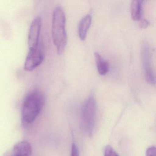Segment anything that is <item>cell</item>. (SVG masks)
I'll list each match as a JSON object with an SVG mask.
<instances>
[{"mask_svg":"<svg viewBox=\"0 0 156 156\" xmlns=\"http://www.w3.org/2000/svg\"><path fill=\"white\" fill-rule=\"evenodd\" d=\"M44 97L40 90L29 92L24 98L22 109V119L25 124H31L37 118L43 108Z\"/></svg>","mask_w":156,"mask_h":156,"instance_id":"1","label":"cell"},{"mask_svg":"<svg viewBox=\"0 0 156 156\" xmlns=\"http://www.w3.org/2000/svg\"><path fill=\"white\" fill-rule=\"evenodd\" d=\"M66 23V17L63 9L61 6H56L53 12L51 34L54 44L59 54L63 52L67 43Z\"/></svg>","mask_w":156,"mask_h":156,"instance_id":"2","label":"cell"},{"mask_svg":"<svg viewBox=\"0 0 156 156\" xmlns=\"http://www.w3.org/2000/svg\"><path fill=\"white\" fill-rule=\"evenodd\" d=\"M96 102L94 96H90L84 102L81 110V124L87 135L93 133L96 116Z\"/></svg>","mask_w":156,"mask_h":156,"instance_id":"3","label":"cell"},{"mask_svg":"<svg viewBox=\"0 0 156 156\" xmlns=\"http://www.w3.org/2000/svg\"><path fill=\"white\" fill-rule=\"evenodd\" d=\"M151 50L148 44L145 43L142 46L141 58L145 77L148 83L155 85V70L153 68Z\"/></svg>","mask_w":156,"mask_h":156,"instance_id":"4","label":"cell"},{"mask_svg":"<svg viewBox=\"0 0 156 156\" xmlns=\"http://www.w3.org/2000/svg\"><path fill=\"white\" fill-rule=\"evenodd\" d=\"M44 58V53L40 45L30 49L24 63V69L29 72L34 70L41 64Z\"/></svg>","mask_w":156,"mask_h":156,"instance_id":"5","label":"cell"},{"mask_svg":"<svg viewBox=\"0 0 156 156\" xmlns=\"http://www.w3.org/2000/svg\"><path fill=\"white\" fill-rule=\"evenodd\" d=\"M41 25V19L40 17H36L33 20L28 35L29 49L36 48L40 45L39 41Z\"/></svg>","mask_w":156,"mask_h":156,"instance_id":"6","label":"cell"},{"mask_svg":"<svg viewBox=\"0 0 156 156\" xmlns=\"http://www.w3.org/2000/svg\"><path fill=\"white\" fill-rule=\"evenodd\" d=\"M32 153V149L30 144L27 141H21L13 147L12 156H31Z\"/></svg>","mask_w":156,"mask_h":156,"instance_id":"7","label":"cell"},{"mask_svg":"<svg viewBox=\"0 0 156 156\" xmlns=\"http://www.w3.org/2000/svg\"><path fill=\"white\" fill-rule=\"evenodd\" d=\"M92 16L87 14L82 18L78 26V34L81 40H84L86 38L87 31L92 23Z\"/></svg>","mask_w":156,"mask_h":156,"instance_id":"8","label":"cell"},{"mask_svg":"<svg viewBox=\"0 0 156 156\" xmlns=\"http://www.w3.org/2000/svg\"><path fill=\"white\" fill-rule=\"evenodd\" d=\"M142 1L140 0H134L130 5L131 18L134 21L141 20L142 15Z\"/></svg>","mask_w":156,"mask_h":156,"instance_id":"9","label":"cell"},{"mask_svg":"<svg viewBox=\"0 0 156 156\" xmlns=\"http://www.w3.org/2000/svg\"><path fill=\"white\" fill-rule=\"evenodd\" d=\"M95 58L98 71L99 74L105 75L107 73L109 70V64L107 61L98 52L95 53Z\"/></svg>","mask_w":156,"mask_h":156,"instance_id":"10","label":"cell"},{"mask_svg":"<svg viewBox=\"0 0 156 156\" xmlns=\"http://www.w3.org/2000/svg\"><path fill=\"white\" fill-rule=\"evenodd\" d=\"M105 156H119L116 151L109 145L106 147L105 149Z\"/></svg>","mask_w":156,"mask_h":156,"instance_id":"11","label":"cell"},{"mask_svg":"<svg viewBox=\"0 0 156 156\" xmlns=\"http://www.w3.org/2000/svg\"><path fill=\"white\" fill-rule=\"evenodd\" d=\"M156 147H151L146 151V156H156Z\"/></svg>","mask_w":156,"mask_h":156,"instance_id":"12","label":"cell"},{"mask_svg":"<svg viewBox=\"0 0 156 156\" xmlns=\"http://www.w3.org/2000/svg\"><path fill=\"white\" fill-rule=\"evenodd\" d=\"M71 156H79L78 148L75 144H73L72 145Z\"/></svg>","mask_w":156,"mask_h":156,"instance_id":"13","label":"cell"},{"mask_svg":"<svg viewBox=\"0 0 156 156\" xmlns=\"http://www.w3.org/2000/svg\"><path fill=\"white\" fill-rule=\"evenodd\" d=\"M140 22L139 23V26L140 28L145 29L149 25V21L146 19H142L140 20Z\"/></svg>","mask_w":156,"mask_h":156,"instance_id":"14","label":"cell"},{"mask_svg":"<svg viewBox=\"0 0 156 156\" xmlns=\"http://www.w3.org/2000/svg\"></svg>","mask_w":156,"mask_h":156,"instance_id":"15","label":"cell"}]
</instances>
